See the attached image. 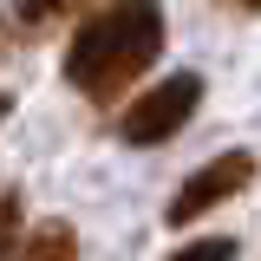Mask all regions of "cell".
<instances>
[{"label": "cell", "instance_id": "obj_6", "mask_svg": "<svg viewBox=\"0 0 261 261\" xmlns=\"http://www.w3.org/2000/svg\"><path fill=\"white\" fill-rule=\"evenodd\" d=\"M163 261H235V242L228 235H209V242H190V248H176Z\"/></svg>", "mask_w": 261, "mask_h": 261}, {"label": "cell", "instance_id": "obj_3", "mask_svg": "<svg viewBox=\"0 0 261 261\" xmlns=\"http://www.w3.org/2000/svg\"><path fill=\"white\" fill-rule=\"evenodd\" d=\"M248 183H255V157H248V150H222L216 163H202V170H196L190 183H183V190L170 196V209H163V222H170V228H190L196 216H209V209H222L228 196H242Z\"/></svg>", "mask_w": 261, "mask_h": 261}, {"label": "cell", "instance_id": "obj_1", "mask_svg": "<svg viewBox=\"0 0 261 261\" xmlns=\"http://www.w3.org/2000/svg\"><path fill=\"white\" fill-rule=\"evenodd\" d=\"M157 53H163V7L157 0H111L105 13L79 27L72 53H65V79L85 98L111 105Z\"/></svg>", "mask_w": 261, "mask_h": 261}, {"label": "cell", "instance_id": "obj_5", "mask_svg": "<svg viewBox=\"0 0 261 261\" xmlns=\"http://www.w3.org/2000/svg\"><path fill=\"white\" fill-rule=\"evenodd\" d=\"M72 7H92V0H13V13H20V27H46V20H59Z\"/></svg>", "mask_w": 261, "mask_h": 261}, {"label": "cell", "instance_id": "obj_7", "mask_svg": "<svg viewBox=\"0 0 261 261\" xmlns=\"http://www.w3.org/2000/svg\"><path fill=\"white\" fill-rule=\"evenodd\" d=\"M7 111H13V105H7V92H0V118H7Z\"/></svg>", "mask_w": 261, "mask_h": 261}, {"label": "cell", "instance_id": "obj_4", "mask_svg": "<svg viewBox=\"0 0 261 261\" xmlns=\"http://www.w3.org/2000/svg\"><path fill=\"white\" fill-rule=\"evenodd\" d=\"M20 261H79V235H72L65 222H46V228L27 242V255H20Z\"/></svg>", "mask_w": 261, "mask_h": 261}, {"label": "cell", "instance_id": "obj_2", "mask_svg": "<svg viewBox=\"0 0 261 261\" xmlns=\"http://www.w3.org/2000/svg\"><path fill=\"white\" fill-rule=\"evenodd\" d=\"M196 105H202V79H196V72H170L157 92H144L124 118H118V137H124V144H163V137H176V130L196 118Z\"/></svg>", "mask_w": 261, "mask_h": 261}, {"label": "cell", "instance_id": "obj_8", "mask_svg": "<svg viewBox=\"0 0 261 261\" xmlns=\"http://www.w3.org/2000/svg\"><path fill=\"white\" fill-rule=\"evenodd\" d=\"M242 7H261V0H242Z\"/></svg>", "mask_w": 261, "mask_h": 261}]
</instances>
